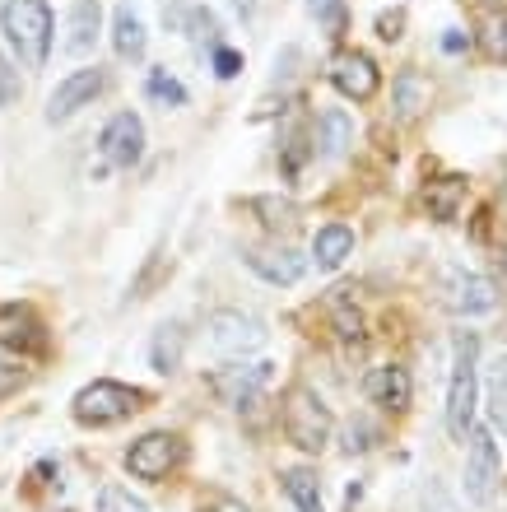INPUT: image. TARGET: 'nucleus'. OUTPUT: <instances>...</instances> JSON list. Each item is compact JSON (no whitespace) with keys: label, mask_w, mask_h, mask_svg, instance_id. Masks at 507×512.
Wrapping results in <instances>:
<instances>
[{"label":"nucleus","mask_w":507,"mask_h":512,"mask_svg":"<svg viewBox=\"0 0 507 512\" xmlns=\"http://www.w3.org/2000/svg\"><path fill=\"white\" fill-rule=\"evenodd\" d=\"M238 10L247 14V19H252V10H256V0H238Z\"/></svg>","instance_id":"nucleus-37"},{"label":"nucleus","mask_w":507,"mask_h":512,"mask_svg":"<svg viewBox=\"0 0 507 512\" xmlns=\"http://www.w3.org/2000/svg\"><path fill=\"white\" fill-rule=\"evenodd\" d=\"M321 135H317V145H321V159H340L349 145H354V122H349V112L340 108H326L321 112Z\"/></svg>","instance_id":"nucleus-19"},{"label":"nucleus","mask_w":507,"mask_h":512,"mask_svg":"<svg viewBox=\"0 0 507 512\" xmlns=\"http://www.w3.org/2000/svg\"><path fill=\"white\" fill-rule=\"evenodd\" d=\"M331 84L345 98H354V103H368V98H377V89H382V70H377V61L368 52L345 47V52L331 56Z\"/></svg>","instance_id":"nucleus-9"},{"label":"nucleus","mask_w":507,"mask_h":512,"mask_svg":"<svg viewBox=\"0 0 507 512\" xmlns=\"http://www.w3.org/2000/svg\"><path fill=\"white\" fill-rule=\"evenodd\" d=\"M182 461H187V443L168 429H154V433H145V438H135V443L126 447V471H131L135 480H149V485L168 480Z\"/></svg>","instance_id":"nucleus-5"},{"label":"nucleus","mask_w":507,"mask_h":512,"mask_svg":"<svg viewBox=\"0 0 507 512\" xmlns=\"http://www.w3.org/2000/svg\"><path fill=\"white\" fill-rule=\"evenodd\" d=\"M210 61H214V75H219V80H233V75L242 70V56L233 52V47H214Z\"/></svg>","instance_id":"nucleus-31"},{"label":"nucleus","mask_w":507,"mask_h":512,"mask_svg":"<svg viewBox=\"0 0 507 512\" xmlns=\"http://www.w3.org/2000/svg\"><path fill=\"white\" fill-rule=\"evenodd\" d=\"M461 191H466V182H461V177H442L438 187H428V210H433V219H456Z\"/></svg>","instance_id":"nucleus-25"},{"label":"nucleus","mask_w":507,"mask_h":512,"mask_svg":"<svg viewBox=\"0 0 507 512\" xmlns=\"http://www.w3.org/2000/svg\"><path fill=\"white\" fill-rule=\"evenodd\" d=\"M145 94L154 98V103H163V108H187V89H182L168 70H154V75H149Z\"/></svg>","instance_id":"nucleus-26"},{"label":"nucleus","mask_w":507,"mask_h":512,"mask_svg":"<svg viewBox=\"0 0 507 512\" xmlns=\"http://www.w3.org/2000/svg\"><path fill=\"white\" fill-rule=\"evenodd\" d=\"M19 94H24V84H19V70L0 56V108H14L19 103Z\"/></svg>","instance_id":"nucleus-30"},{"label":"nucleus","mask_w":507,"mask_h":512,"mask_svg":"<svg viewBox=\"0 0 507 512\" xmlns=\"http://www.w3.org/2000/svg\"><path fill=\"white\" fill-rule=\"evenodd\" d=\"M103 89H107V70H98V66L66 75V80L56 84V94L47 98V122H52V126L70 122V117L89 108V103H94V98L103 94Z\"/></svg>","instance_id":"nucleus-8"},{"label":"nucleus","mask_w":507,"mask_h":512,"mask_svg":"<svg viewBox=\"0 0 507 512\" xmlns=\"http://www.w3.org/2000/svg\"><path fill=\"white\" fill-rule=\"evenodd\" d=\"M205 340H210L214 354L242 359V354H256L266 345V322L242 308H219V312H210V322H205Z\"/></svg>","instance_id":"nucleus-6"},{"label":"nucleus","mask_w":507,"mask_h":512,"mask_svg":"<svg viewBox=\"0 0 507 512\" xmlns=\"http://www.w3.org/2000/svg\"><path fill=\"white\" fill-rule=\"evenodd\" d=\"M280 485L298 512H321V485H317V471H312V466H289V471L280 475Z\"/></svg>","instance_id":"nucleus-20"},{"label":"nucleus","mask_w":507,"mask_h":512,"mask_svg":"<svg viewBox=\"0 0 507 512\" xmlns=\"http://www.w3.org/2000/svg\"><path fill=\"white\" fill-rule=\"evenodd\" d=\"M210 512H252V508H247V503H238V499H219Z\"/></svg>","instance_id":"nucleus-34"},{"label":"nucleus","mask_w":507,"mask_h":512,"mask_svg":"<svg viewBox=\"0 0 507 512\" xmlns=\"http://www.w3.org/2000/svg\"><path fill=\"white\" fill-rule=\"evenodd\" d=\"M112 52L121 61H140L145 56V19L131 10V5H117V19H112Z\"/></svg>","instance_id":"nucleus-17"},{"label":"nucleus","mask_w":507,"mask_h":512,"mask_svg":"<svg viewBox=\"0 0 507 512\" xmlns=\"http://www.w3.org/2000/svg\"><path fill=\"white\" fill-rule=\"evenodd\" d=\"M98 512H149L145 503L135 499L131 489H121V485H107L103 494H98Z\"/></svg>","instance_id":"nucleus-28"},{"label":"nucleus","mask_w":507,"mask_h":512,"mask_svg":"<svg viewBox=\"0 0 507 512\" xmlns=\"http://www.w3.org/2000/svg\"><path fill=\"white\" fill-rule=\"evenodd\" d=\"M484 391H489V419H494V429L507 433V354H498L494 359Z\"/></svg>","instance_id":"nucleus-22"},{"label":"nucleus","mask_w":507,"mask_h":512,"mask_svg":"<svg viewBox=\"0 0 507 512\" xmlns=\"http://www.w3.org/2000/svg\"><path fill=\"white\" fill-rule=\"evenodd\" d=\"M447 303H452V312H466V317L494 312L498 284L489 280V275H475V270H452V275H447Z\"/></svg>","instance_id":"nucleus-11"},{"label":"nucleus","mask_w":507,"mask_h":512,"mask_svg":"<svg viewBox=\"0 0 507 512\" xmlns=\"http://www.w3.org/2000/svg\"><path fill=\"white\" fill-rule=\"evenodd\" d=\"M0 373H14V350H5V345H0Z\"/></svg>","instance_id":"nucleus-36"},{"label":"nucleus","mask_w":507,"mask_h":512,"mask_svg":"<svg viewBox=\"0 0 507 512\" xmlns=\"http://www.w3.org/2000/svg\"><path fill=\"white\" fill-rule=\"evenodd\" d=\"M363 391H368V401H373V405H382V410H391V415H401V410H410V396H414L410 368H401V364L368 368Z\"/></svg>","instance_id":"nucleus-12"},{"label":"nucleus","mask_w":507,"mask_h":512,"mask_svg":"<svg viewBox=\"0 0 507 512\" xmlns=\"http://www.w3.org/2000/svg\"><path fill=\"white\" fill-rule=\"evenodd\" d=\"M242 261H247V266H252L266 284H298V280H303V270H307V261L298 252H289V247H280V252L247 247V252H242Z\"/></svg>","instance_id":"nucleus-13"},{"label":"nucleus","mask_w":507,"mask_h":512,"mask_svg":"<svg viewBox=\"0 0 507 512\" xmlns=\"http://www.w3.org/2000/svg\"><path fill=\"white\" fill-rule=\"evenodd\" d=\"M442 47H447V52H461V47H466V38H461V33H447V38H442Z\"/></svg>","instance_id":"nucleus-35"},{"label":"nucleus","mask_w":507,"mask_h":512,"mask_svg":"<svg viewBox=\"0 0 507 512\" xmlns=\"http://www.w3.org/2000/svg\"><path fill=\"white\" fill-rule=\"evenodd\" d=\"M0 33L10 38V47L19 52V61L28 70L47 66V52H52V10H47V0H5Z\"/></svg>","instance_id":"nucleus-2"},{"label":"nucleus","mask_w":507,"mask_h":512,"mask_svg":"<svg viewBox=\"0 0 507 512\" xmlns=\"http://www.w3.org/2000/svg\"><path fill=\"white\" fill-rule=\"evenodd\" d=\"M331 312H335V336L359 345V340H363V317H359V308H354L349 289H340V294L331 298Z\"/></svg>","instance_id":"nucleus-24"},{"label":"nucleus","mask_w":507,"mask_h":512,"mask_svg":"<svg viewBox=\"0 0 507 512\" xmlns=\"http://www.w3.org/2000/svg\"><path fill=\"white\" fill-rule=\"evenodd\" d=\"M98 24H103V10H98V0H80V5L70 10V19H66V52H70V56L94 52Z\"/></svg>","instance_id":"nucleus-15"},{"label":"nucleus","mask_w":507,"mask_h":512,"mask_svg":"<svg viewBox=\"0 0 507 512\" xmlns=\"http://www.w3.org/2000/svg\"><path fill=\"white\" fill-rule=\"evenodd\" d=\"M349 452H368V447H373V429H368V424H349Z\"/></svg>","instance_id":"nucleus-33"},{"label":"nucleus","mask_w":507,"mask_h":512,"mask_svg":"<svg viewBox=\"0 0 507 512\" xmlns=\"http://www.w3.org/2000/svg\"><path fill=\"white\" fill-rule=\"evenodd\" d=\"M98 149H103V159L112 168H135L145 159V122L135 112H117L98 135Z\"/></svg>","instance_id":"nucleus-10"},{"label":"nucleus","mask_w":507,"mask_h":512,"mask_svg":"<svg viewBox=\"0 0 507 512\" xmlns=\"http://www.w3.org/2000/svg\"><path fill=\"white\" fill-rule=\"evenodd\" d=\"M140 391L126 387V382H112V378H98L89 382V387L75 391V401H70V415L80 419V424H94V429H103V424H121V419H131L135 410H140Z\"/></svg>","instance_id":"nucleus-4"},{"label":"nucleus","mask_w":507,"mask_h":512,"mask_svg":"<svg viewBox=\"0 0 507 512\" xmlns=\"http://www.w3.org/2000/svg\"><path fill=\"white\" fill-rule=\"evenodd\" d=\"M284 433H289V443H294L298 452H321L335 433L331 405L321 401L312 387H303V382L289 387L284 391Z\"/></svg>","instance_id":"nucleus-3"},{"label":"nucleus","mask_w":507,"mask_h":512,"mask_svg":"<svg viewBox=\"0 0 507 512\" xmlns=\"http://www.w3.org/2000/svg\"><path fill=\"white\" fill-rule=\"evenodd\" d=\"M480 47L489 61H507V5L489 0L480 10Z\"/></svg>","instance_id":"nucleus-21"},{"label":"nucleus","mask_w":507,"mask_h":512,"mask_svg":"<svg viewBox=\"0 0 507 512\" xmlns=\"http://www.w3.org/2000/svg\"><path fill=\"white\" fill-rule=\"evenodd\" d=\"M424 108H428V80L414 66H405L391 80V112H396V122H414Z\"/></svg>","instance_id":"nucleus-14"},{"label":"nucleus","mask_w":507,"mask_h":512,"mask_svg":"<svg viewBox=\"0 0 507 512\" xmlns=\"http://www.w3.org/2000/svg\"><path fill=\"white\" fill-rule=\"evenodd\" d=\"M498 480H503V457H498V443H494V429H470V447H466V499L480 508V503L494 499Z\"/></svg>","instance_id":"nucleus-7"},{"label":"nucleus","mask_w":507,"mask_h":512,"mask_svg":"<svg viewBox=\"0 0 507 512\" xmlns=\"http://www.w3.org/2000/svg\"><path fill=\"white\" fill-rule=\"evenodd\" d=\"M182 354H187V331L177 322H163L159 331H154V345H149L154 373H177V368H182Z\"/></svg>","instance_id":"nucleus-18"},{"label":"nucleus","mask_w":507,"mask_h":512,"mask_svg":"<svg viewBox=\"0 0 507 512\" xmlns=\"http://www.w3.org/2000/svg\"><path fill=\"white\" fill-rule=\"evenodd\" d=\"M349 252H354V229H349V224H326V229H317V238H312L317 270H340Z\"/></svg>","instance_id":"nucleus-16"},{"label":"nucleus","mask_w":507,"mask_h":512,"mask_svg":"<svg viewBox=\"0 0 507 512\" xmlns=\"http://www.w3.org/2000/svg\"><path fill=\"white\" fill-rule=\"evenodd\" d=\"M256 210H261V224H266V229H289V224H294V205L289 201H275V196H256Z\"/></svg>","instance_id":"nucleus-27"},{"label":"nucleus","mask_w":507,"mask_h":512,"mask_svg":"<svg viewBox=\"0 0 507 512\" xmlns=\"http://www.w3.org/2000/svg\"><path fill=\"white\" fill-rule=\"evenodd\" d=\"M475 401H480V336L456 331L452 340V382H447V433L466 443L475 429Z\"/></svg>","instance_id":"nucleus-1"},{"label":"nucleus","mask_w":507,"mask_h":512,"mask_svg":"<svg viewBox=\"0 0 507 512\" xmlns=\"http://www.w3.org/2000/svg\"><path fill=\"white\" fill-rule=\"evenodd\" d=\"M377 38L382 42H401L405 38V10H387L377 19Z\"/></svg>","instance_id":"nucleus-32"},{"label":"nucleus","mask_w":507,"mask_h":512,"mask_svg":"<svg viewBox=\"0 0 507 512\" xmlns=\"http://www.w3.org/2000/svg\"><path fill=\"white\" fill-rule=\"evenodd\" d=\"M303 5H307V14H312V19H321L331 33H340V28H345V0H303Z\"/></svg>","instance_id":"nucleus-29"},{"label":"nucleus","mask_w":507,"mask_h":512,"mask_svg":"<svg viewBox=\"0 0 507 512\" xmlns=\"http://www.w3.org/2000/svg\"><path fill=\"white\" fill-rule=\"evenodd\" d=\"M187 38L196 42V52H214V47H224L219 42V19H214L205 5H196V10H187Z\"/></svg>","instance_id":"nucleus-23"}]
</instances>
